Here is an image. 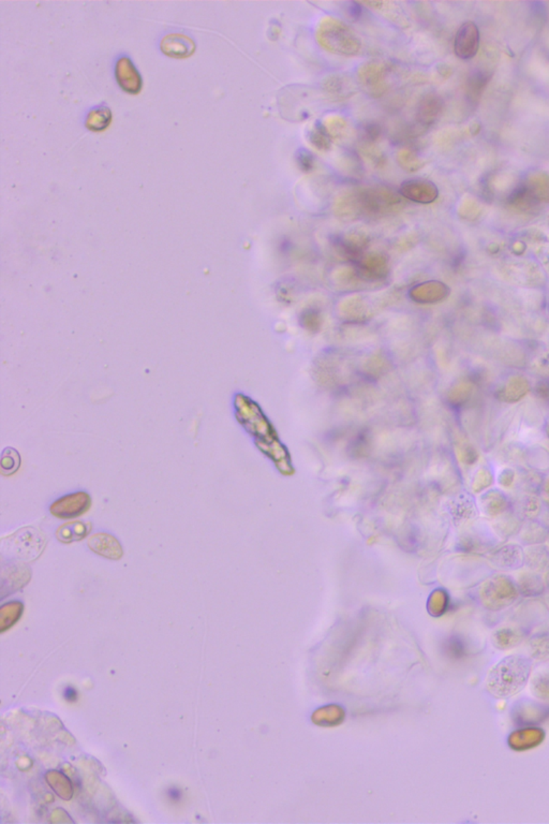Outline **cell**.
Returning <instances> with one entry per match:
<instances>
[{
  "label": "cell",
  "instance_id": "18",
  "mask_svg": "<svg viewBox=\"0 0 549 824\" xmlns=\"http://www.w3.org/2000/svg\"><path fill=\"white\" fill-rule=\"evenodd\" d=\"M308 140L311 145L319 149V151H326L331 149L332 147V136L331 134L326 129L323 123L317 121L313 125L312 129L309 131Z\"/></svg>",
  "mask_w": 549,
  "mask_h": 824
},
{
  "label": "cell",
  "instance_id": "12",
  "mask_svg": "<svg viewBox=\"0 0 549 824\" xmlns=\"http://www.w3.org/2000/svg\"><path fill=\"white\" fill-rule=\"evenodd\" d=\"M545 739L542 729L528 728L515 731L509 737V746L515 750H527L540 745Z\"/></svg>",
  "mask_w": 549,
  "mask_h": 824
},
{
  "label": "cell",
  "instance_id": "14",
  "mask_svg": "<svg viewBox=\"0 0 549 824\" xmlns=\"http://www.w3.org/2000/svg\"><path fill=\"white\" fill-rule=\"evenodd\" d=\"M112 111L109 107L101 104L94 107L88 112L85 119V126L90 131H103L112 123Z\"/></svg>",
  "mask_w": 549,
  "mask_h": 824
},
{
  "label": "cell",
  "instance_id": "4",
  "mask_svg": "<svg viewBox=\"0 0 549 824\" xmlns=\"http://www.w3.org/2000/svg\"><path fill=\"white\" fill-rule=\"evenodd\" d=\"M357 203L366 214L386 213L401 204L398 195L388 188H366L357 193Z\"/></svg>",
  "mask_w": 549,
  "mask_h": 824
},
{
  "label": "cell",
  "instance_id": "6",
  "mask_svg": "<svg viewBox=\"0 0 549 824\" xmlns=\"http://www.w3.org/2000/svg\"><path fill=\"white\" fill-rule=\"evenodd\" d=\"M479 31L474 22H466L460 27L454 41V52L462 60H472L479 48Z\"/></svg>",
  "mask_w": 549,
  "mask_h": 824
},
{
  "label": "cell",
  "instance_id": "22",
  "mask_svg": "<svg viewBox=\"0 0 549 824\" xmlns=\"http://www.w3.org/2000/svg\"><path fill=\"white\" fill-rule=\"evenodd\" d=\"M530 655L534 659L546 660L549 658V634L536 636L529 642Z\"/></svg>",
  "mask_w": 549,
  "mask_h": 824
},
{
  "label": "cell",
  "instance_id": "7",
  "mask_svg": "<svg viewBox=\"0 0 549 824\" xmlns=\"http://www.w3.org/2000/svg\"><path fill=\"white\" fill-rule=\"evenodd\" d=\"M399 195L415 203L429 204L437 200L439 190L431 180L411 178L401 185Z\"/></svg>",
  "mask_w": 549,
  "mask_h": 824
},
{
  "label": "cell",
  "instance_id": "8",
  "mask_svg": "<svg viewBox=\"0 0 549 824\" xmlns=\"http://www.w3.org/2000/svg\"><path fill=\"white\" fill-rule=\"evenodd\" d=\"M115 77L117 83L124 92L128 94H136L143 87V79L141 73L136 69V65L131 58L127 55H121L115 64Z\"/></svg>",
  "mask_w": 549,
  "mask_h": 824
},
{
  "label": "cell",
  "instance_id": "32",
  "mask_svg": "<svg viewBox=\"0 0 549 824\" xmlns=\"http://www.w3.org/2000/svg\"><path fill=\"white\" fill-rule=\"evenodd\" d=\"M165 796H167V798L170 802L175 803V804L176 803L182 802L183 798H184L182 789L176 787V786H172V787L168 788L167 791H165Z\"/></svg>",
  "mask_w": 549,
  "mask_h": 824
},
{
  "label": "cell",
  "instance_id": "35",
  "mask_svg": "<svg viewBox=\"0 0 549 824\" xmlns=\"http://www.w3.org/2000/svg\"><path fill=\"white\" fill-rule=\"evenodd\" d=\"M544 497L545 500H546V502L549 504V479L546 481V483H545Z\"/></svg>",
  "mask_w": 549,
  "mask_h": 824
},
{
  "label": "cell",
  "instance_id": "30",
  "mask_svg": "<svg viewBox=\"0 0 549 824\" xmlns=\"http://www.w3.org/2000/svg\"><path fill=\"white\" fill-rule=\"evenodd\" d=\"M346 12L350 20L359 21L363 16L364 8L359 3L350 1L346 4Z\"/></svg>",
  "mask_w": 549,
  "mask_h": 824
},
{
  "label": "cell",
  "instance_id": "31",
  "mask_svg": "<svg viewBox=\"0 0 549 824\" xmlns=\"http://www.w3.org/2000/svg\"><path fill=\"white\" fill-rule=\"evenodd\" d=\"M486 82H487V77H485L483 73H477V75H473L471 77L470 85H469V90H470L471 94H479V90H481L479 86L484 87L486 85Z\"/></svg>",
  "mask_w": 549,
  "mask_h": 824
},
{
  "label": "cell",
  "instance_id": "25",
  "mask_svg": "<svg viewBox=\"0 0 549 824\" xmlns=\"http://www.w3.org/2000/svg\"><path fill=\"white\" fill-rule=\"evenodd\" d=\"M518 586L521 594L526 595V596H536V595L542 594L543 588H544L542 580L536 575H526L525 577L521 578Z\"/></svg>",
  "mask_w": 549,
  "mask_h": 824
},
{
  "label": "cell",
  "instance_id": "5",
  "mask_svg": "<svg viewBox=\"0 0 549 824\" xmlns=\"http://www.w3.org/2000/svg\"><path fill=\"white\" fill-rule=\"evenodd\" d=\"M92 506V498L86 492H75L55 500L50 506L53 516L62 520H73L85 514Z\"/></svg>",
  "mask_w": 549,
  "mask_h": 824
},
{
  "label": "cell",
  "instance_id": "21",
  "mask_svg": "<svg viewBox=\"0 0 549 824\" xmlns=\"http://www.w3.org/2000/svg\"><path fill=\"white\" fill-rule=\"evenodd\" d=\"M0 466H1V472L6 475V476L16 474L21 466V457L18 452L12 449V448L6 449L4 451L3 456H1Z\"/></svg>",
  "mask_w": 549,
  "mask_h": 824
},
{
  "label": "cell",
  "instance_id": "37",
  "mask_svg": "<svg viewBox=\"0 0 549 824\" xmlns=\"http://www.w3.org/2000/svg\"><path fill=\"white\" fill-rule=\"evenodd\" d=\"M547 434H548V437H549V425H548V428H547Z\"/></svg>",
  "mask_w": 549,
  "mask_h": 824
},
{
  "label": "cell",
  "instance_id": "10",
  "mask_svg": "<svg viewBox=\"0 0 549 824\" xmlns=\"http://www.w3.org/2000/svg\"><path fill=\"white\" fill-rule=\"evenodd\" d=\"M87 546L94 554L112 560H119L124 555L121 542L111 533H94L88 538Z\"/></svg>",
  "mask_w": 549,
  "mask_h": 824
},
{
  "label": "cell",
  "instance_id": "3",
  "mask_svg": "<svg viewBox=\"0 0 549 824\" xmlns=\"http://www.w3.org/2000/svg\"><path fill=\"white\" fill-rule=\"evenodd\" d=\"M518 590L510 578L496 575L483 584L479 590V599L484 607L491 611H500L516 600Z\"/></svg>",
  "mask_w": 549,
  "mask_h": 824
},
{
  "label": "cell",
  "instance_id": "17",
  "mask_svg": "<svg viewBox=\"0 0 549 824\" xmlns=\"http://www.w3.org/2000/svg\"><path fill=\"white\" fill-rule=\"evenodd\" d=\"M523 636L517 630L512 628H501L492 636L494 646L498 649H511L517 646L521 642Z\"/></svg>",
  "mask_w": 549,
  "mask_h": 824
},
{
  "label": "cell",
  "instance_id": "1",
  "mask_svg": "<svg viewBox=\"0 0 549 824\" xmlns=\"http://www.w3.org/2000/svg\"><path fill=\"white\" fill-rule=\"evenodd\" d=\"M532 662L523 655H511L498 662L488 674L487 690L494 697L506 699L523 690L529 681Z\"/></svg>",
  "mask_w": 549,
  "mask_h": 824
},
{
  "label": "cell",
  "instance_id": "34",
  "mask_svg": "<svg viewBox=\"0 0 549 824\" xmlns=\"http://www.w3.org/2000/svg\"><path fill=\"white\" fill-rule=\"evenodd\" d=\"M499 480L504 487H509V485L512 484L513 480H514V474H513L512 470H504L500 476Z\"/></svg>",
  "mask_w": 549,
  "mask_h": 824
},
{
  "label": "cell",
  "instance_id": "24",
  "mask_svg": "<svg viewBox=\"0 0 549 824\" xmlns=\"http://www.w3.org/2000/svg\"><path fill=\"white\" fill-rule=\"evenodd\" d=\"M498 565H504V567H512L518 565L521 563V553L517 546H506L502 548L497 554Z\"/></svg>",
  "mask_w": 549,
  "mask_h": 824
},
{
  "label": "cell",
  "instance_id": "26",
  "mask_svg": "<svg viewBox=\"0 0 549 824\" xmlns=\"http://www.w3.org/2000/svg\"><path fill=\"white\" fill-rule=\"evenodd\" d=\"M295 163L303 173H310L315 169V159L312 153L306 148H298L295 153Z\"/></svg>",
  "mask_w": 549,
  "mask_h": 824
},
{
  "label": "cell",
  "instance_id": "27",
  "mask_svg": "<svg viewBox=\"0 0 549 824\" xmlns=\"http://www.w3.org/2000/svg\"><path fill=\"white\" fill-rule=\"evenodd\" d=\"M23 611V605L21 602H11L1 607V615L4 621H9L10 624L18 619Z\"/></svg>",
  "mask_w": 549,
  "mask_h": 824
},
{
  "label": "cell",
  "instance_id": "9",
  "mask_svg": "<svg viewBox=\"0 0 549 824\" xmlns=\"http://www.w3.org/2000/svg\"><path fill=\"white\" fill-rule=\"evenodd\" d=\"M162 53L173 58H187L195 52V42L185 33H168L160 41Z\"/></svg>",
  "mask_w": 549,
  "mask_h": 824
},
{
  "label": "cell",
  "instance_id": "29",
  "mask_svg": "<svg viewBox=\"0 0 549 824\" xmlns=\"http://www.w3.org/2000/svg\"><path fill=\"white\" fill-rule=\"evenodd\" d=\"M381 132H382V130H381V127L378 124H367L363 129V138L365 139V141H368V142H374V141L380 138Z\"/></svg>",
  "mask_w": 549,
  "mask_h": 824
},
{
  "label": "cell",
  "instance_id": "28",
  "mask_svg": "<svg viewBox=\"0 0 549 824\" xmlns=\"http://www.w3.org/2000/svg\"><path fill=\"white\" fill-rule=\"evenodd\" d=\"M491 482L492 476L489 470H481L477 472V477H475V482L473 487H474V489L477 492L483 491L486 487H489Z\"/></svg>",
  "mask_w": 549,
  "mask_h": 824
},
{
  "label": "cell",
  "instance_id": "23",
  "mask_svg": "<svg viewBox=\"0 0 549 824\" xmlns=\"http://www.w3.org/2000/svg\"><path fill=\"white\" fill-rule=\"evenodd\" d=\"M531 691L540 699H549V670H542L534 676Z\"/></svg>",
  "mask_w": 549,
  "mask_h": 824
},
{
  "label": "cell",
  "instance_id": "20",
  "mask_svg": "<svg viewBox=\"0 0 549 824\" xmlns=\"http://www.w3.org/2000/svg\"><path fill=\"white\" fill-rule=\"evenodd\" d=\"M529 388L525 380L515 379L510 381L499 392V397L504 401H516L525 396Z\"/></svg>",
  "mask_w": 549,
  "mask_h": 824
},
{
  "label": "cell",
  "instance_id": "36",
  "mask_svg": "<svg viewBox=\"0 0 549 824\" xmlns=\"http://www.w3.org/2000/svg\"><path fill=\"white\" fill-rule=\"evenodd\" d=\"M543 262H544L545 268H546L549 272V256H547V258H544V259H543Z\"/></svg>",
  "mask_w": 549,
  "mask_h": 824
},
{
  "label": "cell",
  "instance_id": "15",
  "mask_svg": "<svg viewBox=\"0 0 549 824\" xmlns=\"http://www.w3.org/2000/svg\"><path fill=\"white\" fill-rule=\"evenodd\" d=\"M384 75H386V68L382 65L371 63V64L366 65L364 66V69H362L359 79H361L362 83L366 85V87L376 92L378 90H382L383 87L381 86V83L383 84Z\"/></svg>",
  "mask_w": 549,
  "mask_h": 824
},
{
  "label": "cell",
  "instance_id": "16",
  "mask_svg": "<svg viewBox=\"0 0 549 824\" xmlns=\"http://www.w3.org/2000/svg\"><path fill=\"white\" fill-rule=\"evenodd\" d=\"M482 509L490 516L501 514L508 509V500L504 494L498 491H490L481 500Z\"/></svg>",
  "mask_w": 549,
  "mask_h": 824
},
{
  "label": "cell",
  "instance_id": "33",
  "mask_svg": "<svg viewBox=\"0 0 549 824\" xmlns=\"http://www.w3.org/2000/svg\"><path fill=\"white\" fill-rule=\"evenodd\" d=\"M62 697L69 703H75L79 699V693L73 686H66L62 689Z\"/></svg>",
  "mask_w": 549,
  "mask_h": 824
},
{
  "label": "cell",
  "instance_id": "13",
  "mask_svg": "<svg viewBox=\"0 0 549 824\" xmlns=\"http://www.w3.org/2000/svg\"><path fill=\"white\" fill-rule=\"evenodd\" d=\"M92 531V524L89 522H80V521H73V522L65 523L62 526L58 527L56 531V538L58 541L62 543H72V542L81 541L85 539L89 535Z\"/></svg>",
  "mask_w": 549,
  "mask_h": 824
},
{
  "label": "cell",
  "instance_id": "11",
  "mask_svg": "<svg viewBox=\"0 0 549 824\" xmlns=\"http://www.w3.org/2000/svg\"><path fill=\"white\" fill-rule=\"evenodd\" d=\"M443 106H445V103H443L440 96L435 94H429L425 96L418 104V113H416V123H418V128L424 130L431 127L442 114Z\"/></svg>",
  "mask_w": 549,
  "mask_h": 824
},
{
  "label": "cell",
  "instance_id": "2",
  "mask_svg": "<svg viewBox=\"0 0 549 824\" xmlns=\"http://www.w3.org/2000/svg\"><path fill=\"white\" fill-rule=\"evenodd\" d=\"M317 40L322 48L337 55H357L362 46L357 33L335 18L322 21L317 28Z\"/></svg>",
  "mask_w": 549,
  "mask_h": 824
},
{
  "label": "cell",
  "instance_id": "19",
  "mask_svg": "<svg viewBox=\"0 0 549 824\" xmlns=\"http://www.w3.org/2000/svg\"><path fill=\"white\" fill-rule=\"evenodd\" d=\"M350 87L351 85L349 80L347 81V79H344V77H340V75L330 77L325 82V85H324V88H325L327 94H330V96L334 97L336 100L346 98L347 92L351 94Z\"/></svg>",
  "mask_w": 549,
  "mask_h": 824
}]
</instances>
